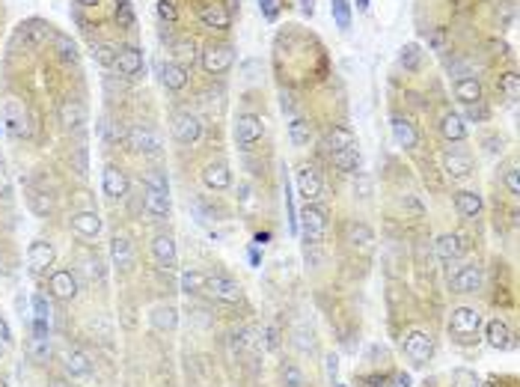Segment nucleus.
<instances>
[{
    "label": "nucleus",
    "instance_id": "7ed1b4c3",
    "mask_svg": "<svg viewBox=\"0 0 520 387\" xmlns=\"http://www.w3.org/2000/svg\"><path fill=\"white\" fill-rule=\"evenodd\" d=\"M125 140H128V146L134 149L137 155H161L164 152V137L161 131L152 126V122H131L128 134H125Z\"/></svg>",
    "mask_w": 520,
    "mask_h": 387
},
{
    "label": "nucleus",
    "instance_id": "6e6d98bb",
    "mask_svg": "<svg viewBox=\"0 0 520 387\" xmlns=\"http://www.w3.org/2000/svg\"><path fill=\"white\" fill-rule=\"evenodd\" d=\"M86 170H90V161H86V146H74V173L78 176H86Z\"/></svg>",
    "mask_w": 520,
    "mask_h": 387
},
{
    "label": "nucleus",
    "instance_id": "864d4df0",
    "mask_svg": "<svg viewBox=\"0 0 520 387\" xmlns=\"http://www.w3.org/2000/svg\"><path fill=\"white\" fill-rule=\"evenodd\" d=\"M488 117H491V110H488L485 102L467 105V119H470V122H488Z\"/></svg>",
    "mask_w": 520,
    "mask_h": 387
},
{
    "label": "nucleus",
    "instance_id": "20e7f679",
    "mask_svg": "<svg viewBox=\"0 0 520 387\" xmlns=\"http://www.w3.org/2000/svg\"><path fill=\"white\" fill-rule=\"evenodd\" d=\"M300 221V232H303V242H307L309 247L321 244L324 235H327V209L319 206V203H307L303 206V211L298 215Z\"/></svg>",
    "mask_w": 520,
    "mask_h": 387
},
{
    "label": "nucleus",
    "instance_id": "bb28decb",
    "mask_svg": "<svg viewBox=\"0 0 520 387\" xmlns=\"http://www.w3.org/2000/svg\"><path fill=\"white\" fill-rule=\"evenodd\" d=\"M452 90H455V98H458L461 105L485 102V90H481V81L476 78V74H467V78H455V81H452Z\"/></svg>",
    "mask_w": 520,
    "mask_h": 387
},
{
    "label": "nucleus",
    "instance_id": "4be33fe9",
    "mask_svg": "<svg viewBox=\"0 0 520 387\" xmlns=\"http://www.w3.org/2000/svg\"><path fill=\"white\" fill-rule=\"evenodd\" d=\"M57 262V251H54V244L45 242V239H36L30 242L27 247V265L36 271V274H45L51 271V265Z\"/></svg>",
    "mask_w": 520,
    "mask_h": 387
},
{
    "label": "nucleus",
    "instance_id": "423d86ee",
    "mask_svg": "<svg viewBox=\"0 0 520 387\" xmlns=\"http://www.w3.org/2000/svg\"><path fill=\"white\" fill-rule=\"evenodd\" d=\"M170 129H173V140L179 146H196L202 140V119L194 110H175L170 119Z\"/></svg>",
    "mask_w": 520,
    "mask_h": 387
},
{
    "label": "nucleus",
    "instance_id": "680f3d73",
    "mask_svg": "<svg viewBox=\"0 0 520 387\" xmlns=\"http://www.w3.org/2000/svg\"><path fill=\"white\" fill-rule=\"evenodd\" d=\"M0 194H9V179H6V170L0 167Z\"/></svg>",
    "mask_w": 520,
    "mask_h": 387
},
{
    "label": "nucleus",
    "instance_id": "338daca9",
    "mask_svg": "<svg viewBox=\"0 0 520 387\" xmlns=\"http://www.w3.org/2000/svg\"><path fill=\"white\" fill-rule=\"evenodd\" d=\"M357 9L360 12H369V0H357Z\"/></svg>",
    "mask_w": 520,
    "mask_h": 387
},
{
    "label": "nucleus",
    "instance_id": "a878e982",
    "mask_svg": "<svg viewBox=\"0 0 520 387\" xmlns=\"http://www.w3.org/2000/svg\"><path fill=\"white\" fill-rule=\"evenodd\" d=\"M437 129H440V137L446 143H464L467 140V119L461 114H455V110H446V114L440 117Z\"/></svg>",
    "mask_w": 520,
    "mask_h": 387
},
{
    "label": "nucleus",
    "instance_id": "c9c22d12",
    "mask_svg": "<svg viewBox=\"0 0 520 387\" xmlns=\"http://www.w3.org/2000/svg\"><path fill=\"white\" fill-rule=\"evenodd\" d=\"M170 51H173V60L175 63H182L185 69H190L199 60V45L190 39V36H179V39H173L170 45Z\"/></svg>",
    "mask_w": 520,
    "mask_h": 387
},
{
    "label": "nucleus",
    "instance_id": "69168bd1",
    "mask_svg": "<svg viewBox=\"0 0 520 387\" xmlns=\"http://www.w3.org/2000/svg\"><path fill=\"white\" fill-rule=\"evenodd\" d=\"M392 387H411V379H408V376H396Z\"/></svg>",
    "mask_w": 520,
    "mask_h": 387
},
{
    "label": "nucleus",
    "instance_id": "79ce46f5",
    "mask_svg": "<svg viewBox=\"0 0 520 387\" xmlns=\"http://www.w3.org/2000/svg\"><path fill=\"white\" fill-rule=\"evenodd\" d=\"M399 66L404 72H416L422 66V48L416 45V42H408V45H401V54H399Z\"/></svg>",
    "mask_w": 520,
    "mask_h": 387
},
{
    "label": "nucleus",
    "instance_id": "f03ea898",
    "mask_svg": "<svg viewBox=\"0 0 520 387\" xmlns=\"http://www.w3.org/2000/svg\"><path fill=\"white\" fill-rule=\"evenodd\" d=\"M199 66L208 78H223L235 66V45L232 42H208L199 51Z\"/></svg>",
    "mask_w": 520,
    "mask_h": 387
},
{
    "label": "nucleus",
    "instance_id": "2eb2a0df",
    "mask_svg": "<svg viewBox=\"0 0 520 387\" xmlns=\"http://www.w3.org/2000/svg\"><path fill=\"white\" fill-rule=\"evenodd\" d=\"M69 227H72V232L78 235V239H84V242H93V239H98L101 235V215L95 209H81V211H72V218H69Z\"/></svg>",
    "mask_w": 520,
    "mask_h": 387
},
{
    "label": "nucleus",
    "instance_id": "13d9d810",
    "mask_svg": "<svg viewBox=\"0 0 520 387\" xmlns=\"http://www.w3.org/2000/svg\"><path fill=\"white\" fill-rule=\"evenodd\" d=\"M324 372H327V381H336V372H339V358L336 355H327L324 358Z\"/></svg>",
    "mask_w": 520,
    "mask_h": 387
},
{
    "label": "nucleus",
    "instance_id": "603ef678",
    "mask_svg": "<svg viewBox=\"0 0 520 387\" xmlns=\"http://www.w3.org/2000/svg\"><path fill=\"white\" fill-rule=\"evenodd\" d=\"M502 185L505 191H509L512 197H520V182H517V164H509L502 170Z\"/></svg>",
    "mask_w": 520,
    "mask_h": 387
},
{
    "label": "nucleus",
    "instance_id": "4c0bfd02",
    "mask_svg": "<svg viewBox=\"0 0 520 387\" xmlns=\"http://www.w3.org/2000/svg\"><path fill=\"white\" fill-rule=\"evenodd\" d=\"M27 355L33 364H48L51 355H54V346H51V334H33L27 343Z\"/></svg>",
    "mask_w": 520,
    "mask_h": 387
},
{
    "label": "nucleus",
    "instance_id": "dca6fc26",
    "mask_svg": "<svg viewBox=\"0 0 520 387\" xmlns=\"http://www.w3.org/2000/svg\"><path fill=\"white\" fill-rule=\"evenodd\" d=\"M481 286H485V271H481L479 262H467L452 274V292L458 295H473Z\"/></svg>",
    "mask_w": 520,
    "mask_h": 387
},
{
    "label": "nucleus",
    "instance_id": "a18cd8bd",
    "mask_svg": "<svg viewBox=\"0 0 520 387\" xmlns=\"http://www.w3.org/2000/svg\"><path fill=\"white\" fill-rule=\"evenodd\" d=\"M331 15H333L336 27L342 33L351 30V4H348V0H331Z\"/></svg>",
    "mask_w": 520,
    "mask_h": 387
},
{
    "label": "nucleus",
    "instance_id": "6ab92c4d",
    "mask_svg": "<svg viewBox=\"0 0 520 387\" xmlns=\"http://www.w3.org/2000/svg\"><path fill=\"white\" fill-rule=\"evenodd\" d=\"M4 122H6V131L15 137V140H21V137L30 134L27 110H24V105L18 102V98H6V102H4Z\"/></svg>",
    "mask_w": 520,
    "mask_h": 387
},
{
    "label": "nucleus",
    "instance_id": "f8f14e48",
    "mask_svg": "<svg viewBox=\"0 0 520 387\" xmlns=\"http://www.w3.org/2000/svg\"><path fill=\"white\" fill-rule=\"evenodd\" d=\"M48 292L57 298V301H74L81 292V283H78V274L72 268H54L48 274Z\"/></svg>",
    "mask_w": 520,
    "mask_h": 387
},
{
    "label": "nucleus",
    "instance_id": "c85d7f7f",
    "mask_svg": "<svg viewBox=\"0 0 520 387\" xmlns=\"http://www.w3.org/2000/svg\"><path fill=\"white\" fill-rule=\"evenodd\" d=\"M149 322H152V328L161 331V334H173L175 328H179V310H175L173 304H155L149 310Z\"/></svg>",
    "mask_w": 520,
    "mask_h": 387
},
{
    "label": "nucleus",
    "instance_id": "f704fd0d",
    "mask_svg": "<svg viewBox=\"0 0 520 387\" xmlns=\"http://www.w3.org/2000/svg\"><path fill=\"white\" fill-rule=\"evenodd\" d=\"M62 369H66L69 379H86L93 372V364L81 348H69V352L62 355Z\"/></svg>",
    "mask_w": 520,
    "mask_h": 387
},
{
    "label": "nucleus",
    "instance_id": "58836bf2",
    "mask_svg": "<svg viewBox=\"0 0 520 387\" xmlns=\"http://www.w3.org/2000/svg\"><path fill=\"white\" fill-rule=\"evenodd\" d=\"M288 140H291V146H298V149L309 146V140H312V122L307 117H291V122H288Z\"/></svg>",
    "mask_w": 520,
    "mask_h": 387
},
{
    "label": "nucleus",
    "instance_id": "b1692460",
    "mask_svg": "<svg viewBox=\"0 0 520 387\" xmlns=\"http://www.w3.org/2000/svg\"><path fill=\"white\" fill-rule=\"evenodd\" d=\"M345 242H348L351 251H357V254H372L375 251V232H372L369 223H363V221H351L348 223Z\"/></svg>",
    "mask_w": 520,
    "mask_h": 387
},
{
    "label": "nucleus",
    "instance_id": "2f4dec72",
    "mask_svg": "<svg viewBox=\"0 0 520 387\" xmlns=\"http://www.w3.org/2000/svg\"><path fill=\"white\" fill-rule=\"evenodd\" d=\"M324 146H327V152H339V149L357 146V134H354V129L345 126V122H336V126L327 129V134H324Z\"/></svg>",
    "mask_w": 520,
    "mask_h": 387
},
{
    "label": "nucleus",
    "instance_id": "37998d69",
    "mask_svg": "<svg viewBox=\"0 0 520 387\" xmlns=\"http://www.w3.org/2000/svg\"><path fill=\"white\" fill-rule=\"evenodd\" d=\"M27 206H30V211H33V215L48 218L51 211H54V199H51L45 191H36V188H30V191H27Z\"/></svg>",
    "mask_w": 520,
    "mask_h": 387
},
{
    "label": "nucleus",
    "instance_id": "a19ab883",
    "mask_svg": "<svg viewBox=\"0 0 520 387\" xmlns=\"http://www.w3.org/2000/svg\"><path fill=\"white\" fill-rule=\"evenodd\" d=\"M51 42H54V51L60 54V60H66V63H78L81 51H78V42H74V39H69L66 33H54V36H51Z\"/></svg>",
    "mask_w": 520,
    "mask_h": 387
},
{
    "label": "nucleus",
    "instance_id": "0e129e2a",
    "mask_svg": "<svg viewBox=\"0 0 520 387\" xmlns=\"http://www.w3.org/2000/svg\"><path fill=\"white\" fill-rule=\"evenodd\" d=\"M300 9H303V15H312V12H315L312 0H300Z\"/></svg>",
    "mask_w": 520,
    "mask_h": 387
},
{
    "label": "nucleus",
    "instance_id": "cd10ccee",
    "mask_svg": "<svg viewBox=\"0 0 520 387\" xmlns=\"http://www.w3.org/2000/svg\"><path fill=\"white\" fill-rule=\"evenodd\" d=\"M481 209H485V199H481L479 191L461 188L458 194H455V211H458L464 221H476L481 215Z\"/></svg>",
    "mask_w": 520,
    "mask_h": 387
},
{
    "label": "nucleus",
    "instance_id": "393cba45",
    "mask_svg": "<svg viewBox=\"0 0 520 387\" xmlns=\"http://www.w3.org/2000/svg\"><path fill=\"white\" fill-rule=\"evenodd\" d=\"M485 336H488V346L497 348V352H509V348L514 346V334L509 328V322L493 316L488 324H485Z\"/></svg>",
    "mask_w": 520,
    "mask_h": 387
},
{
    "label": "nucleus",
    "instance_id": "c756f323",
    "mask_svg": "<svg viewBox=\"0 0 520 387\" xmlns=\"http://www.w3.org/2000/svg\"><path fill=\"white\" fill-rule=\"evenodd\" d=\"M389 129H392V137H396V143H399L401 149H416V143H420V131H416V126H413L408 117L392 114Z\"/></svg>",
    "mask_w": 520,
    "mask_h": 387
},
{
    "label": "nucleus",
    "instance_id": "9b49d317",
    "mask_svg": "<svg viewBox=\"0 0 520 387\" xmlns=\"http://www.w3.org/2000/svg\"><path fill=\"white\" fill-rule=\"evenodd\" d=\"M199 179H202V185H206L208 191H214V194L229 191V188H232V167H229V161H226V158L208 161V164L199 170Z\"/></svg>",
    "mask_w": 520,
    "mask_h": 387
},
{
    "label": "nucleus",
    "instance_id": "aec40b11",
    "mask_svg": "<svg viewBox=\"0 0 520 387\" xmlns=\"http://www.w3.org/2000/svg\"><path fill=\"white\" fill-rule=\"evenodd\" d=\"M443 173H446V179H452V182H467L473 176V158L467 152H458V149H449V152L443 155Z\"/></svg>",
    "mask_w": 520,
    "mask_h": 387
},
{
    "label": "nucleus",
    "instance_id": "f257e3e1",
    "mask_svg": "<svg viewBox=\"0 0 520 387\" xmlns=\"http://www.w3.org/2000/svg\"><path fill=\"white\" fill-rule=\"evenodd\" d=\"M481 324H485L481 310L470 307V304H461V307H455L449 316V334L455 343H473L481 331Z\"/></svg>",
    "mask_w": 520,
    "mask_h": 387
},
{
    "label": "nucleus",
    "instance_id": "5701e85b",
    "mask_svg": "<svg viewBox=\"0 0 520 387\" xmlns=\"http://www.w3.org/2000/svg\"><path fill=\"white\" fill-rule=\"evenodd\" d=\"M158 74H161L164 90H170V93H182V90H187V84H190V69H185L182 63H175V60L161 63Z\"/></svg>",
    "mask_w": 520,
    "mask_h": 387
},
{
    "label": "nucleus",
    "instance_id": "c03bdc74",
    "mask_svg": "<svg viewBox=\"0 0 520 387\" xmlns=\"http://www.w3.org/2000/svg\"><path fill=\"white\" fill-rule=\"evenodd\" d=\"M206 277L208 274H202V271H182V292L185 295H199V292H206Z\"/></svg>",
    "mask_w": 520,
    "mask_h": 387
},
{
    "label": "nucleus",
    "instance_id": "0eeeda50",
    "mask_svg": "<svg viewBox=\"0 0 520 387\" xmlns=\"http://www.w3.org/2000/svg\"><path fill=\"white\" fill-rule=\"evenodd\" d=\"M401 352H404V358H408L413 367H422V364H428V360H431V355H434V340H431V334L413 328V331L404 334Z\"/></svg>",
    "mask_w": 520,
    "mask_h": 387
},
{
    "label": "nucleus",
    "instance_id": "7c9ffc66",
    "mask_svg": "<svg viewBox=\"0 0 520 387\" xmlns=\"http://www.w3.org/2000/svg\"><path fill=\"white\" fill-rule=\"evenodd\" d=\"M110 259H113V265H116L119 271H131L134 265V244L128 235H113L110 239Z\"/></svg>",
    "mask_w": 520,
    "mask_h": 387
},
{
    "label": "nucleus",
    "instance_id": "9d476101",
    "mask_svg": "<svg viewBox=\"0 0 520 387\" xmlns=\"http://www.w3.org/2000/svg\"><path fill=\"white\" fill-rule=\"evenodd\" d=\"M196 18L202 27L214 30V33H226L232 27V12L226 9V4H220V0H206V4H199Z\"/></svg>",
    "mask_w": 520,
    "mask_h": 387
},
{
    "label": "nucleus",
    "instance_id": "1a4fd4ad",
    "mask_svg": "<svg viewBox=\"0 0 520 387\" xmlns=\"http://www.w3.org/2000/svg\"><path fill=\"white\" fill-rule=\"evenodd\" d=\"M206 292L214 298V301L220 304H238L244 301V289H241V283L226 277V274H208L206 277Z\"/></svg>",
    "mask_w": 520,
    "mask_h": 387
},
{
    "label": "nucleus",
    "instance_id": "de8ad7c7",
    "mask_svg": "<svg viewBox=\"0 0 520 387\" xmlns=\"http://www.w3.org/2000/svg\"><path fill=\"white\" fill-rule=\"evenodd\" d=\"M497 86H500V93L509 98V102H517V96H520V78H517V72H502Z\"/></svg>",
    "mask_w": 520,
    "mask_h": 387
},
{
    "label": "nucleus",
    "instance_id": "f3484780",
    "mask_svg": "<svg viewBox=\"0 0 520 387\" xmlns=\"http://www.w3.org/2000/svg\"><path fill=\"white\" fill-rule=\"evenodd\" d=\"M128 188H131V182L128 176H125V170L116 167V164H107L105 170H101V191H105L107 199H125L128 197Z\"/></svg>",
    "mask_w": 520,
    "mask_h": 387
},
{
    "label": "nucleus",
    "instance_id": "3c124183",
    "mask_svg": "<svg viewBox=\"0 0 520 387\" xmlns=\"http://www.w3.org/2000/svg\"><path fill=\"white\" fill-rule=\"evenodd\" d=\"M280 376H283V387H307V376H303V369L298 364H283Z\"/></svg>",
    "mask_w": 520,
    "mask_h": 387
},
{
    "label": "nucleus",
    "instance_id": "09e8293b",
    "mask_svg": "<svg viewBox=\"0 0 520 387\" xmlns=\"http://www.w3.org/2000/svg\"><path fill=\"white\" fill-rule=\"evenodd\" d=\"M155 15H158L161 24L173 27V24H179V6H175V0H158V4H155Z\"/></svg>",
    "mask_w": 520,
    "mask_h": 387
},
{
    "label": "nucleus",
    "instance_id": "ea45409f",
    "mask_svg": "<svg viewBox=\"0 0 520 387\" xmlns=\"http://www.w3.org/2000/svg\"><path fill=\"white\" fill-rule=\"evenodd\" d=\"M90 54H93V60H95V63H98L101 69H113V66H116V54H119V48L113 45V42H93Z\"/></svg>",
    "mask_w": 520,
    "mask_h": 387
},
{
    "label": "nucleus",
    "instance_id": "052dcab7",
    "mask_svg": "<svg viewBox=\"0 0 520 387\" xmlns=\"http://www.w3.org/2000/svg\"><path fill=\"white\" fill-rule=\"evenodd\" d=\"M0 340H4L6 346H12V328H9V322L0 316Z\"/></svg>",
    "mask_w": 520,
    "mask_h": 387
},
{
    "label": "nucleus",
    "instance_id": "5fc2aeb1",
    "mask_svg": "<svg viewBox=\"0 0 520 387\" xmlns=\"http://www.w3.org/2000/svg\"><path fill=\"white\" fill-rule=\"evenodd\" d=\"M33 310H36V322H45L51 319V304H48V298L45 295H33Z\"/></svg>",
    "mask_w": 520,
    "mask_h": 387
},
{
    "label": "nucleus",
    "instance_id": "8fccbe9b",
    "mask_svg": "<svg viewBox=\"0 0 520 387\" xmlns=\"http://www.w3.org/2000/svg\"><path fill=\"white\" fill-rule=\"evenodd\" d=\"M81 271L86 274V280H93V283H95V280H98V283L105 280V262H101L98 254H95V256H84V259H81Z\"/></svg>",
    "mask_w": 520,
    "mask_h": 387
},
{
    "label": "nucleus",
    "instance_id": "39448f33",
    "mask_svg": "<svg viewBox=\"0 0 520 387\" xmlns=\"http://www.w3.org/2000/svg\"><path fill=\"white\" fill-rule=\"evenodd\" d=\"M232 134L238 149H253L265 137V119L259 114H250V110H241L232 122Z\"/></svg>",
    "mask_w": 520,
    "mask_h": 387
},
{
    "label": "nucleus",
    "instance_id": "49530a36",
    "mask_svg": "<svg viewBox=\"0 0 520 387\" xmlns=\"http://www.w3.org/2000/svg\"><path fill=\"white\" fill-rule=\"evenodd\" d=\"M113 15H116V24L125 30H131L137 24V12L131 6V0H116V6H113Z\"/></svg>",
    "mask_w": 520,
    "mask_h": 387
},
{
    "label": "nucleus",
    "instance_id": "4d7b16f0",
    "mask_svg": "<svg viewBox=\"0 0 520 387\" xmlns=\"http://www.w3.org/2000/svg\"><path fill=\"white\" fill-rule=\"evenodd\" d=\"M428 45L434 48L437 54H443V51H446V33H443L440 27H437V30H431V33H428Z\"/></svg>",
    "mask_w": 520,
    "mask_h": 387
},
{
    "label": "nucleus",
    "instance_id": "bf43d9fd",
    "mask_svg": "<svg viewBox=\"0 0 520 387\" xmlns=\"http://www.w3.org/2000/svg\"><path fill=\"white\" fill-rule=\"evenodd\" d=\"M259 9L265 12L268 21H276V0H259Z\"/></svg>",
    "mask_w": 520,
    "mask_h": 387
},
{
    "label": "nucleus",
    "instance_id": "774afa93",
    "mask_svg": "<svg viewBox=\"0 0 520 387\" xmlns=\"http://www.w3.org/2000/svg\"><path fill=\"white\" fill-rule=\"evenodd\" d=\"M4 355H6V343H4V340H0V358H4Z\"/></svg>",
    "mask_w": 520,
    "mask_h": 387
},
{
    "label": "nucleus",
    "instance_id": "a211bd4d",
    "mask_svg": "<svg viewBox=\"0 0 520 387\" xmlns=\"http://www.w3.org/2000/svg\"><path fill=\"white\" fill-rule=\"evenodd\" d=\"M298 194L303 197V203H319L324 197V179L312 164L298 167Z\"/></svg>",
    "mask_w": 520,
    "mask_h": 387
},
{
    "label": "nucleus",
    "instance_id": "6e6552de",
    "mask_svg": "<svg viewBox=\"0 0 520 387\" xmlns=\"http://www.w3.org/2000/svg\"><path fill=\"white\" fill-rule=\"evenodd\" d=\"M86 119H90V114H86V105L81 102V98L66 96V98L60 102V107H57V122H60L62 131L81 134L84 126H86Z\"/></svg>",
    "mask_w": 520,
    "mask_h": 387
},
{
    "label": "nucleus",
    "instance_id": "72a5a7b5",
    "mask_svg": "<svg viewBox=\"0 0 520 387\" xmlns=\"http://www.w3.org/2000/svg\"><path fill=\"white\" fill-rule=\"evenodd\" d=\"M51 36H54V30H51V24L39 21V18H33L27 24H21V30H18V39H24L30 48H42Z\"/></svg>",
    "mask_w": 520,
    "mask_h": 387
},
{
    "label": "nucleus",
    "instance_id": "e433bc0d",
    "mask_svg": "<svg viewBox=\"0 0 520 387\" xmlns=\"http://www.w3.org/2000/svg\"><path fill=\"white\" fill-rule=\"evenodd\" d=\"M331 161L342 173H357L360 164H363V155H360L357 146H348V149H339V152H331Z\"/></svg>",
    "mask_w": 520,
    "mask_h": 387
},
{
    "label": "nucleus",
    "instance_id": "ddd939ff",
    "mask_svg": "<svg viewBox=\"0 0 520 387\" xmlns=\"http://www.w3.org/2000/svg\"><path fill=\"white\" fill-rule=\"evenodd\" d=\"M119 72V78L125 81H137V78H143V72H146V60H143V48H137V45H125L119 48V54H116V66H113Z\"/></svg>",
    "mask_w": 520,
    "mask_h": 387
},
{
    "label": "nucleus",
    "instance_id": "412c9836",
    "mask_svg": "<svg viewBox=\"0 0 520 387\" xmlns=\"http://www.w3.org/2000/svg\"><path fill=\"white\" fill-rule=\"evenodd\" d=\"M143 209L155 221L170 218V188H155V185H143Z\"/></svg>",
    "mask_w": 520,
    "mask_h": 387
},
{
    "label": "nucleus",
    "instance_id": "4468645a",
    "mask_svg": "<svg viewBox=\"0 0 520 387\" xmlns=\"http://www.w3.org/2000/svg\"><path fill=\"white\" fill-rule=\"evenodd\" d=\"M152 262L161 268V271H173L179 265V247H175L173 232H158L152 239Z\"/></svg>",
    "mask_w": 520,
    "mask_h": 387
},
{
    "label": "nucleus",
    "instance_id": "e2e57ef3",
    "mask_svg": "<svg viewBox=\"0 0 520 387\" xmlns=\"http://www.w3.org/2000/svg\"><path fill=\"white\" fill-rule=\"evenodd\" d=\"M74 6H78V9H95L98 0H74Z\"/></svg>",
    "mask_w": 520,
    "mask_h": 387
},
{
    "label": "nucleus",
    "instance_id": "473e14b6",
    "mask_svg": "<svg viewBox=\"0 0 520 387\" xmlns=\"http://www.w3.org/2000/svg\"><path fill=\"white\" fill-rule=\"evenodd\" d=\"M434 254L440 262H458L464 256V244H461V235L458 232H443L440 239L434 242Z\"/></svg>",
    "mask_w": 520,
    "mask_h": 387
}]
</instances>
